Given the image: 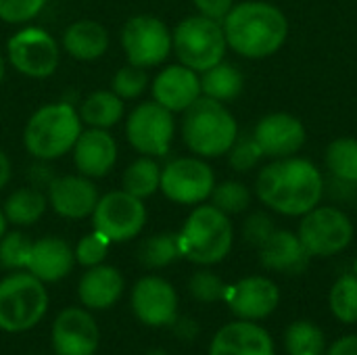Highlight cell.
I'll use <instances>...</instances> for the list:
<instances>
[{"instance_id":"obj_1","label":"cell","mask_w":357,"mask_h":355,"mask_svg":"<svg viewBox=\"0 0 357 355\" xmlns=\"http://www.w3.org/2000/svg\"><path fill=\"white\" fill-rule=\"evenodd\" d=\"M324 176L307 159L284 157L266 165L255 182L259 201L282 216H305L324 197Z\"/></svg>"},{"instance_id":"obj_2","label":"cell","mask_w":357,"mask_h":355,"mask_svg":"<svg viewBox=\"0 0 357 355\" xmlns=\"http://www.w3.org/2000/svg\"><path fill=\"white\" fill-rule=\"evenodd\" d=\"M228 46L245 59H266L280 50L289 21L280 8L261 0L234 4L222 19Z\"/></svg>"},{"instance_id":"obj_3","label":"cell","mask_w":357,"mask_h":355,"mask_svg":"<svg viewBox=\"0 0 357 355\" xmlns=\"http://www.w3.org/2000/svg\"><path fill=\"white\" fill-rule=\"evenodd\" d=\"M84 130L77 107L67 100L48 103L31 113L23 128L25 151L40 161H54L71 153Z\"/></svg>"},{"instance_id":"obj_4","label":"cell","mask_w":357,"mask_h":355,"mask_svg":"<svg viewBox=\"0 0 357 355\" xmlns=\"http://www.w3.org/2000/svg\"><path fill=\"white\" fill-rule=\"evenodd\" d=\"M182 138L197 157H222L238 138V123L224 103L201 96L184 111Z\"/></svg>"},{"instance_id":"obj_5","label":"cell","mask_w":357,"mask_h":355,"mask_svg":"<svg viewBox=\"0 0 357 355\" xmlns=\"http://www.w3.org/2000/svg\"><path fill=\"white\" fill-rule=\"evenodd\" d=\"M234 230L230 218L213 205H197L178 232L180 253L192 264H220L232 249Z\"/></svg>"},{"instance_id":"obj_6","label":"cell","mask_w":357,"mask_h":355,"mask_svg":"<svg viewBox=\"0 0 357 355\" xmlns=\"http://www.w3.org/2000/svg\"><path fill=\"white\" fill-rule=\"evenodd\" d=\"M46 287L27 270L0 280V331L10 335L27 333L46 316Z\"/></svg>"},{"instance_id":"obj_7","label":"cell","mask_w":357,"mask_h":355,"mask_svg":"<svg viewBox=\"0 0 357 355\" xmlns=\"http://www.w3.org/2000/svg\"><path fill=\"white\" fill-rule=\"evenodd\" d=\"M228 42L220 21L205 15H192L182 19L172 31V50L178 61L197 73L224 61Z\"/></svg>"},{"instance_id":"obj_8","label":"cell","mask_w":357,"mask_h":355,"mask_svg":"<svg viewBox=\"0 0 357 355\" xmlns=\"http://www.w3.org/2000/svg\"><path fill=\"white\" fill-rule=\"evenodd\" d=\"M6 56L13 69H17L21 75L46 80L61 63V46L46 29L27 25L8 38Z\"/></svg>"},{"instance_id":"obj_9","label":"cell","mask_w":357,"mask_h":355,"mask_svg":"<svg viewBox=\"0 0 357 355\" xmlns=\"http://www.w3.org/2000/svg\"><path fill=\"white\" fill-rule=\"evenodd\" d=\"M90 218L92 228L111 243H128L142 232L146 224V205L123 188L111 190L100 195Z\"/></svg>"},{"instance_id":"obj_10","label":"cell","mask_w":357,"mask_h":355,"mask_svg":"<svg viewBox=\"0 0 357 355\" xmlns=\"http://www.w3.org/2000/svg\"><path fill=\"white\" fill-rule=\"evenodd\" d=\"M176 136L174 113L155 100L136 105L126 119V138L134 151L149 157L167 155Z\"/></svg>"},{"instance_id":"obj_11","label":"cell","mask_w":357,"mask_h":355,"mask_svg":"<svg viewBox=\"0 0 357 355\" xmlns=\"http://www.w3.org/2000/svg\"><path fill=\"white\" fill-rule=\"evenodd\" d=\"M121 48L128 63L136 67H157L172 52V29L155 15H134L121 27Z\"/></svg>"},{"instance_id":"obj_12","label":"cell","mask_w":357,"mask_h":355,"mask_svg":"<svg viewBox=\"0 0 357 355\" xmlns=\"http://www.w3.org/2000/svg\"><path fill=\"white\" fill-rule=\"evenodd\" d=\"M297 236L314 257L341 253L354 241V224L339 207H314L301 220Z\"/></svg>"},{"instance_id":"obj_13","label":"cell","mask_w":357,"mask_h":355,"mask_svg":"<svg viewBox=\"0 0 357 355\" xmlns=\"http://www.w3.org/2000/svg\"><path fill=\"white\" fill-rule=\"evenodd\" d=\"M215 186V174L203 157H178L161 167L159 190L178 205H201Z\"/></svg>"},{"instance_id":"obj_14","label":"cell","mask_w":357,"mask_h":355,"mask_svg":"<svg viewBox=\"0 0 357 355\" xmlns=\"http://www.w3.org/2000/svg\"><path fill=\"white\" fill-rule=\"evenodd\" d=\"M54 355H94L100 343V331L84 308H65L52 324Z\"/></svg>"},{"instance_id":"obj_15","label":"cell","mask_w":357,"mask_h":355,"mask_svg":"<svg viewBox=\"0 0 357 355\" xmlns=\"http://www.w3.org/2000/svg\"><path fill=\"white\" fill-rule=\"evenodd\" d=\"M132 310L146 326H172L178 318L176 289L161 276H144L134 285Z\"/></svg>"},{"instance_id":"obj_16","label":"cell","mask_w":357,"mask_h":355,"mask_svg":"<svg viewBox=\"0 0 357 355\" xmlns=\"http://www.w3.org/2000/svg\"><path fill=\"white\" fill-rule=\"evenodd\" d=\"M46 197L56 216L65 220H84L92 216L100 192L92 178L82 174H67L54 176V180L46 188Z\"/></svg>"},{"instance_id":"obj_17","label":"cell","mask_w":357,"mask_h":355,"mask_svg":"<svg viewBox=\"0 0 357 355\" xmlns=\"http://www.w3.org/2000/svg\"><path fill=\"white\" fill-rule=\"evenodd\" d=\"M230 312L238 320H264L268 318L280 301V291L276 282L264 276H249L238 280L234 287L226 289V297Z\"/></svg>"},{"instance_id":"obj_18","label":"cell","mask_w":357,"mask_h":355,"mask_svg":"<svg viewBox=\"0 0 357 355\" xmlns=\"http://www.w3.org/2000/svg\"><path fill=\"white\" fill-rule=\"evenodd\" d=\"M264 157L284 159L299 153L305 144V126L291 113H270L253 130Z\"/></svg>"},{"instance_id":"obj_19","label":"cell","mask_w":357,"mask_h":355,"mask_svg":"<svg viewBox=\"0 0 357 355\" xmlns=\"http://www.w3.org/2000/svg\"><path fill=\"white\" fill-rule=\"evenodd\" d=\"M117 140L109 130L100 128H88L82 130L79 138L75 140L71 155H73V165L77 174L88 176L92 180L105 178L113 172L117 163Z\"/></svg>"},{"instance_id":"obj_20","label":"cell","mask_w":357,"mask_h":355,"mask_svg":"<svg viewBox=\"0 0 357 355\" xmlns=\"http://www.w3.org/2000/svg\"><path fill=\"white\" fill-rule=\"evenodd\" d=\"M151 92L153 100L169 109L172 113H184L197 98L203 96L199 73L182 63L163 67L155 75Z\"/></svg>"},{"instance_id":"obj_21","label":"cell","mask_w":357,"mask_h":355,"mask_svg":"<svg viewBox=\"0 0 357 355\" xmlns=\"http://www.w3.org/2000/svg\"><path fill=\"white\" fill-rule=\"evenodd\" d=\"M73 266L75 253L69 247V243L59 236H44L31 243L25 270L46 285L63 280L73 270Z\"/></svg>"},{"instance_id":"obj_22","label":"cell","mask_w":357,"mask_h":355,"mask_svg":"<svg viewBox=\"0 0 357 355\" xmlns=\"http://www.w3.org/2000/svg\"><path fill=\"white\" fill-rule=\"evenodd\" d=\"M209 355H274V343L261 326L238 320L218 331Z\"/></svg>"},{"instance_id":"obj_23","label":"cell","mask_w":357,"mask_h":355,"mask_svg":"<svg viewBox=\"0 0 357 355\" xmlns=\"http://www.w3.org/2000/svg\"><path fill=\"white\" fill-rule=\"evenodd\" d=\"M310 257L312 255L305 251L301 239L291 230H274V234L259 247L261 266L280 274L297 276L305 272Z\"/></svg>"},{"instance_id":"obj_24","label":"cell","mask_w":357,"mask_h":355,"mask_svg":"<svg viewBox=\"0 0 357 355\" xmlns=\"http://www.w3.org/2000/svg\"><path fill=\"white\" fill-rule=\"evenodd\" d=\"M123 287V276L117 268L98 264L79 278L77 297L86 310H109L119 301Z\"/></svg>"},{"instance_id":"obj_25","label":"cell","mask_w":357,"mask_h":355,"mask_svg":"<svg viewBox=\"0 0 357 355\" xmlns=\"http://www.w3.org/2000/svg\"><path fill=\"white\" fill-rule=\"evenodd\" d=\"M109 31L94 19H77L63 31L61 46L75 61H96L109 50Z\"/></svg>"},{"instance_id":"obj_26","label":"cell","mask_w":357,"mask_h":355,"mask_svg":"<svg viewBox=\"0 0 357 355\" xmlns=\"http://www.w3.org/2000/svg\"><path fill=\"white\" fill-rule=\"evenodd\" d=\"M77 113L84 126L109 130L123 119L126 103L113 90H96L82 100Z\"/></svg>"},{"instance_id":"obj_27","label":"cell","mask_w":357,"mask_h":355,"mask_svg":"<svg viewBox=\"0 0 357 355\" xmlns=\"http://www.w3.org/2000/svg\"><path fill=\"white\" fill-rule=\"evenodd\" d=\"M46 207H48V197L44 195V190L33 188V186H21L6 197L2 211L8 224L33 226L36 222L42 220V216L46 213Z\"/></svg>"},{"instance_id":"obj_28","label":"cell","mask_w":357,"mask_h":355,"mask_svg":"<svg viewBox=\"0 0 357 355\" xmlns=\"http://www.w3.org/2000/svg\"><path fill=\"white\" fill-rule=\"evenodd\" d=\"M245 86V77L238 71L236 65L228 61H220L218 65L209 67L201 75V92L203 96H209L220 103L234 100Z\"/></svg>"},{"instance_id":"obj_29","label":"cell","mask_w":357,"mask_h":355,"mask_svg":"<svg viewBox=\"0 0 357 355\" xmlns=\"http://www.w3.org/2000/svg\"><path fill=\"white\" fill-rule=\"evenodd\" d=\"M121 186L126 192H130L142 201L153 197L161 186V165L157 163L155 157L140 155L136 161H132L126 167V172L121 176Z\"/></svg>"},{"instance_id":"obj_30","label":"cell","mask_w":357,"mask_h":355,"mask_svg":"<svg viewBox=\"0 0 357 355\" xmlns=\"http://www.w3.org/2000/svg\"><path fill=\"white\" fill-rule=\"evenodd\" d=\"M178 257H182V253H180L178 234H174V232L153 234V236L144 239L138 247V262L151 270L172 266Z\"/></svg>"},{"instance_id":"obj_31","label":"cell","mask_w":357,"mask_h":355,"mask_svg":"<svg viewBox=\"0 0 357 355\" xmlns=\"http://www.w3.org/2000/svg\"><path fill=\"white\" fill-rule=\"evenodd\" d=\"M326 167L337 180L357 186V138H337L326 149Z\"/></svg>"},{"instance_id":"obj_32","label":"cell","mask_w":357,"mask_h":355,"mask_svg":"<svg viewBox=\"0 0 357 355\" xmlns=\"http://www.w3.org/2000/svg\"><path fill=\"white\" fill-rule=\"evenodd\" d=\"M289 355H324L326 339L324 333L307 320H299L287 328L284 335Z\"/></svg>"},{"instance_id":"obj_33","label":"cell","mask_w":357,"mask_h":355,"mask_svg":"<svg viewBox=\"0 0 357 355\" xmlns=\"http://www.w3.org/2000/svg\"><path fill=\"white\" fill-rule=\"evenodd\" d=\"M331 310L345 324L357 322V274H345L333 285Z\"/></svg>"},{"instance_id":"obj_34","label":"cell","mask_w":357,"mask_h":355,"mask_svg":"<svg viewBox=\"0 0 357 355\" xmlns=\"http://www.w3.org/2000/svg\"><path fill=\"white\" fill-rule=\"evenodd\" d=\"M211 205L224 211L226 216H236L243 213L251 205V192L243 182L236 180H226L213 186L211 192Z\"/></svg>"},{"instance_id":"obj_35","label":"cell","mask_w":357,"mask_h":355,"mask_svg":"<svg viewBox=\"0 0 357 355\" xmlns=\"http://www.w3.org/2000/svg\"><path fill=\"white\" fill-rule=\"evenodd\" d=\"M31 243L27 239V234L13 230L6 232L0 239V268L4 270H25L27 268V259H29V251H31Z\"/></svg>"},{"instance_id":"obj_36","label":"cell","mask_w":357,"mask_h":355,"mask_svg":"<svg viewBox=\"0 0 357 355\" xmlns=\"http://www.w3.org/2000/svg\"><path fill=\"white\" fill-rule=\"evenodd\" d=\"M149 88V73L144 67H136L132 63L123 65L111 77V90L121 100H134Z\"/></svg>"},{"instance_id":"obj_37","label":"cell","mask_w":357,"mask_h":355,"mask_svg":"<svg viewBox=\"0 0 357 355\" xmlns=\"http://www.w3.org/2000/svg\"><path fill=\"white\" fill-rule=\"evenodd\" d=\"M111 241L107 236H102L100 232L92 230L90 234L82 236L79 243L75 245L73 253H75V264L84 266V268H92L98 266L107 259L109 249H111Z\"/></svg>"},{"instance_id":"obj_38","label":"cell","mask_w":357,"mask_h":355,"mask_svg":"<svg viewBox=\"0 0 357 355\" xmlns=\"http://www.w3.org/2000/svg\"><path fill=\"white\" fill-rule=\"evenodd\" d=\"M261 157H264V153H261L259 144L255 142L253 134L238 136V138L234 140V144L230 146V151H228L230 167H232L234 172H241V174H243V172H251V169L259 163Z\"/></svg>"},{"instance_id":"obj_39","label":"cell","mask_w":357,"mask_h":355,"mask_svg":"<svg viewBox=\"0 0 357 355\" xmlns=\"http://www.w3.org/2000/svg\"><path fill=\"white\" fill-rule=\"evenodd\" d=\"M226 289L228 287L224 285V280L209 270H201V272L192 274V278L188 282L190 295L201 303H215V301L224 299Z\"/></svg>"},{"instance_id":"obj_40","label":"cell","mask_w":357,"mask_h":355,"mask_svg":"<svg viewBox=\"0 0 357 355\" xmlns=\"http://www.w3.org/2000/svg\"><path fill=\"white\" fill-rule=\"evenodd\" d=\"M48 0H0V19L10 25H23L33 21Z\"/></svg>"},{"instance_id":"obj_41","label":"cell","mask_w":357,"mask_h":355,"mask_svg":"<svg viewBox=\"0 0 357 355\" xmlns=\"http://www.w3.org/2000/svg\"><path fill=\"white\" fill-rule=\"evenodd\" d=\"M274 230H276V226H274L272 218L268 213H261V211L251 213L245 220V224H243V236H245V241L251 247H257V249L274 234Z\"/></svg>"},{"instance_id":"obj_42","label":"cell","mask_w":357,"mask_h":355,"mask_svg":"<svg viewBox=\"0 0 357 355\" xmlns=\"http://www.w3.org/2000/svg\"><path fill=\"white\" fill-rule=\"evenodd\" d=\"M192 2H195L199 15H205L215 21H222L234 6V0H192Z\"/></svg>"},{"instance_id":"obj_43","label":"cell","mask_w":357,"mask_h":355,"mask_svg":"<svg viewBox=\"0 0 357 355\" xmlns=\"http://www.w3.org/2000/svg\"><path fill=\"white\" fill-rule=\"evenodd\" d=\"M48 163H50V161H40V159H38L36 165H29V169H27L29 186L40 188V190L50 186V182L54 180V174H52V169L48 167Z\"/></svg>"},{"instance_id":"obj_44","label":"cell","mask_w":357,"mask_h":355,"mask_svg":"<svg viewBox=\"0 0 357 355\" xmlns=\"http://www.w3.org/2000/svg\"><path fill=\"white\" fill-rule=\"evenodd\" d=\"M174 331H176V335L180 337V339H184V341H192L197 335H199V324L195 322V320H190V318H182V320H174Z\"/></svg>"},{"instance_id":"obj_45","label":"cell","mask_w":357,"mask_h":355,"mask_svg":"<svg viewBox=\"0 0 357 355\" xmlns=\"http://www.w3.org/2000/svg\"><path fill=\"white\" fill-rule=\"evenodd\" d=\"M326 355H357V335L339 339L335 345H331Z\"/></svg>"},{"instance_id":"obj_46","label":"cell","mask_w":357,"mask_h":355,"mask_svg":"<svg viewBox=\"0 0 357 355\" xmlns=\"http://www.w3.org/2000/svg\"><path fill=\"white\" fill-rule=\"evenodd\" d=\"M10 178H13V163L8 155L0 149V190L10 182Z\"/></svg>"},{"instance_id":"obj_47","label":"cell","mask_w":357,"mask_h":355,"mask_svg":"<svg viewBox=\"0 0 357 355\" xmlns=\"http://www.w3.org/2000/svg\"><path fill=\"white\" fill-rule=\"evenodd\" d=\"M6 226H8V220H6V216H4V211L0 209V239L6 234Z\"/></svg>"},{"instance_id":"obj_48","label":"cell","mask_w":357,"mask_h":355,"mask_svg":"<svg viewBox=\"0 0 357 355\" xmlns=\"http://www.w3.org/2000/svg\"><path fill=\"white\" fill-rule=\"evenodd\" d=\"M4 75H6V61H4V56L0 54V84H2Z\"/></svg>"},{"instance_id":"obj_49","label":"cell","mask_w":357,"mask_h":355,"mask_svg":"<svg viewBox=\"0 0 357 355\" xmlns=\"http://www.w3.org/2000/svg\"><path fill=\"white\" fill-rule=\"evenodd\" d=\"M144 355H167L165 352H161V349H151V352H146Z\"/></svg>"},{"instance_id":"obj_50","label":"cell","mask_w":357,"mask_h":355,"mask_svg":"<svg viewBox=\"0 0 357 355\" xmlns=\"http://www.w3.org/2000/svg\"><path fill=\"white\" fill-rule=\"evenodd\" d=\"M356 274H357V262H356Z\"/></svg>"}]
</instances>
